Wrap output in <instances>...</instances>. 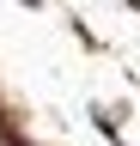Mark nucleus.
Returning <instances> with one entry per match:
<instances>
[{
  "label": "nucleus",
  "instance_id": "1",
  "mask_svg": "<svg viewBox=\"0 0 140 146\" xmlns=\"http://www.w3.org/2000/svg\"><path fill=\"white\" fill-rule=\"evenodd\" d=\"M25 6H43V0H25Z\"/></svg>",
  "mask_w": 140,
  "mask_h": 146
}]
</instances>
